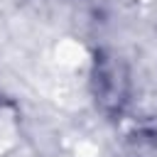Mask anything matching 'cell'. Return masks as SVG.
Returning a JSON list of instances; mask_svg holds the SVG:
<instances>
[{"mask_svg": "<svg viewBox=\"0 0 157 157\" xmlns=\"http://www.w3.org/2000/svg\"><path fill=\"white\" fill-rule=\"evenodd\" d=\"M93 93L105 113H120L128 101V71L115 56H101L93 69Z\"/></svg>", "mask_w": 157, "mask_h": 157, "instance_id": "obj_1", "label": "cell"}]
</instances>
